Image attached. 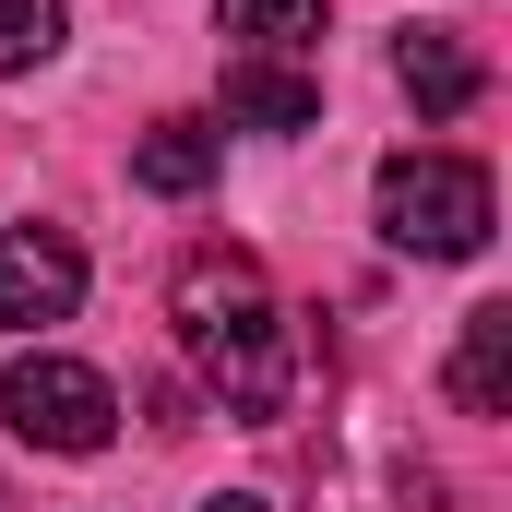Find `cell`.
I'll list each match as a JSON object with an SVG mask.
<instances>
[{
    "mask_svg": "<svg viewBox=\"0 0 512 512\" xmlns=\"http://www.w3.org/2000/svg\"><path fill=\"white\" fill-rule=\"evenodd\" d=\"M370 215H382V239L405 262H477L489 227H501V191H489L477 155L405 143V155H382V179H370Z\"/></svg>",
    "mask_w": 512,
    "mask_h": 512,
    "instance_id": "obj_2",
    "label": "cell"
},
{
    "mask_svg": "<svg viewBox=\"0 0 512 512\" xmlns=\"http://www.w3.org/2000/svg\"><path fill=\"white\" fill-rule=\"evenodd\" d=\"M84 310V251L72 227H0V334H36V322H72Z\"/></svg>",
    "mask_w": 512,
    "mask_h": 512,
    "instance_id": "obj_4",
    "label": "cell"
},
{
    "mask_svg": "<svg viewBox=\"0 0 512 512\" xmlns=\"http://www.w3.org/2000/svg\"><path fill=\"white\" fill-rule=\"evenodd\" d=\"M393 84H405L417 120H465V108L489 96V60H477L453 24H405V36H393Z\"/></svg>",
    "mask_w": 512,
    "mask_h": 512,
    "instance_id": "obj_5",
    "label": "cell"
},
{
    "mask_svg": "<svg viewBox=\"0 0 512 512\" xmlns=\"http://www.w3.org/2000/svg\"><path fill=\"white\" fill-rule=\"evenodd\" d=\"M215 24L251 48V60H310L334 24H322V0H215Z\"/></svg>",
    "mask_w": 512,
    "mask_h": 512,
    "instance_id": "obj_9",
    "label": "cell"
},
{
    "mask_svg": "<svg viewBox=\"0 0 512 512\" xmlns=\"http://www.w3.org/2000/svg\"><path fill=\"white\" fill-rule=\"evenodd\" d=\"M0 429L36 441V453H108L120 441V382L60 358V346H36V358L0 370Z\"/></svg>",
    "mask_w": 512,
    "mask_h": 512,
    "instance_id": "obj_3",
    "label": "cell"
},
{
    "mask_svg": "<svg viewBox=\"0 0 512 512\" xmlns=\"http://www.w3.org/2000/svg\"><path fill=\"white\" fill-rule=\"evenodd\" d=\"M453 405L465 417H512V298H477L465 310V334H453Z\"/></svg>",
    "mask_w": 512,
    "mask_h": 512,
    "instance_id": "obj_7",
    "label": "cell"
},
{
    "mask_svg": "<svg viewBox=\"0 0 512 512\" xmlns=\"http://www.w3.org/2000/svg\"><path fill=\"white\" fill-rule=\"evenodd\" d=\"M60 24H72V0H0V72H36L60 48Z\"/></svg>",
    "mask_w": 512,
    "mask_h": 512,
    "instance_id": "obj_10",
    "label": "cell"
},
{
    "mask_svg": "<svg viewBox=\"0 0 512 512\" xmlns=\"http://www.w3.org/2000/svg\"><path fill=\"white\" fill-rule=\"evenodd\" d=\"M203 512H274V501H251V489H215V501H203Z\"/></svg>",
    "mask_w": 512,
    "mask_h": 512,
    "instance_id": "obj_11",
    "label": "cell"
},
{
    "mask_svg": "<svg viewBox=\"0 0 512 512\" xmlns=\"http://www.w3.org/2000/svg\"><path fill=\"white\" fill-rule=\"evenodd\" d=\"M167 322H179V358L203 370V393H215L227 417H274V405H286L298 358H286L274 274H262L251 251H227V239L179 251L167 262Z\"/></svg>",
    "mask_w": 512,
    "mask_h": 512,
    "instance_id": "obj_1",
    "label": "cell"
},
{
    "mask_svg": "<svg viewBox=\"0 0 512 512\" xmlns=\"http://www.w3.org/2000/svg\"><path fill=\"white\" fill-rule=\"evenodd\" d=\"M215 155H227V143H215V120H155L143 143H131V179H143L155 203H191V191L215 179Z\"/></svg>",
    "mask_w": 512,
    "mask_h": 512,
    "instance_id": "obj_8",
    "label": "cell"
},
{
    "mask_svg": "<svg viewBox=\"0 0 512 512\" xmlns=\"http://www.w3.org/2000/svg\"><path fill=\"white\" fill-rule=\"evenodd\" d=\"M227 120H239V131H274V143H286V131H322L310 60H251V48H239V60H227Z\"/></svg>",
    "mask_w": 512,
    "mask_h": 512,
    "instance_id": "obj_6",
    "label": "cell"
}]
</instances>
